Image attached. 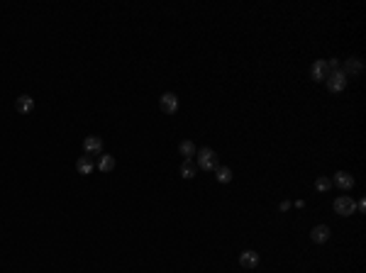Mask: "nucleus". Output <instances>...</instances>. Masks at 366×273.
<instances>
[{"label":"nucleus","instance_id":"nucleus-4","mask_svg":"<svg viewBox=\"0 0 366 273\" xmlns=\"http://www.w3.org/2000/svg\"><path fill=\"white\" fill-rule=\"evenodd\" d=\"M347 81H349V78H347L342 71L337 68V71H332V73H330V78H327L325 83H327V90H330V93H342L344 88H347Z\"/></svg>","mask_w":366,"mask_h":273},{"label":"nucleus","instance_id":"nucleus-2","mask_svg":"<svg viewBox=\"0 0 366 273\" xmlns=\"http://www.w3.org/2000/svg\"><path fill=\"white\" fill-rule=\"evenodd\" d=\"M196 159H198V168H203V171H217V168H220V156H217L215 149H210V146L198 149V152H196Z\"/></svg>","mask_w":366,"mask_h":273},{"label":"nucleus","instance_id":"nucleus-1","mask_svg":"<svg viewBox=\"0 0 366 273\" xmlns=\"http://www.w3.org/2000/svg\"><path fill=\"white\" fill-rule=\"evenodd\" d=\"M339 64H337V59H320V61H315L310 68V78L312 81H327L332 71H337Z\"/></svg>","mask_w":366,"mask_h":273},{"label":"nucleus","instance_id":"nucleus-13","mask_svg":"<svg viewBox=\"0 0 366 273\" xmlns=\"http://www.w3.org/2000/svg\"><path fill=\"white\" fill-rule=\"evenodd\" d=\"M112 168H115V156H112V154H103V156L98 159V171L110 173Z\"/></svg>","mask_w":366,"mask_h":273},{"label":"nucleus","instance_id":"nucleus-18","mask_svg":"<svg viewBox=\"0 0 366 273\" xmlns=\"http://www.w3.org/2000/svg\"><path fill=\"white\" fill-rule=\"evenodd\" d=\"M356 210H359V212H364V210H366V203H364V200H359V203H356Z\"/></svg>","mask_w":366,"mask_h":273},{"label":"nucleus","instance_id":"nucleus-7","mask_svg":"<svg viewBox=\"0 0 366 273\" xmlns=\"http://www.w3.org/2000/svg\"><path fill=\"white\" fill-rule=\"evenodd\" d=\"M83 152L88 154V156H98V154L103 152V139L95 137V134L86 137V139H83Z\"/></svg>","mask_w":366,"mask_h":273},{"label":"nucleus","instance_id":"nucleus-12","mask_svg":"<svg viewBox=\"0 0 366 273\" xmlns=\"http://www.w3.org/2000/svg\"><path fill=\"white\" fill-rule=\"evenodd\" d=\"M15 108H17V112L27 115V112H32L34 110V98L32 95H20V98L15 100Z\"/></svg>","mask_w":366,"mask_h":273},{"label":"nucleus","instance_id":"nucleus-17","mask_svg":"<svg viewBox=\"0 0 366 273\" xmlns=\"http://www.w3.org/2000/svg\"><path fill=\"white\" fill-rule=\"evenodd\" d=\"M178 171H181L183 178H196V164H193V161H183Z\"/></svg>","mask_w":366,"mask_h":273},{"label":"nucleus","instance_id":"nucleus-15","mask_svg":"<svg viewBox=\"0 0 366 273\" xmlns=\"http://www.w3.org/2000/svg\"><path fill=\"white\" fill-rule=\"evenodd\" d=\"M215 178H217L220 183H230V181H232V168H227V166H220V168L215 171Z\"/></svg>","mask_w":366,"mask_h":273},{"label":"nucleus","instance_id":"nucleus-5","mask_svg":"<svg viewBox=\"0 0 366 273\" xmlns=\"http://www.w3.org/2000/svg\"><path fill=\"white\" fill-rule=\"evenodd\" d=\"M159 108H161V112H166V115H174V112L178 110L176 93H164V95L159 98Z\"/></svg>","mask_w":366,"mask_h":273},{"label":"nucleus","instance_id":"nucleus-11","mask_svg":"<svg viewBox=\"0 0 366 273\" xmlns=\"http://www.w3.org/2000/svg\"><path fill=\"white\" fill-rule=\"evenodd\" d=\"M76 168H78V173H83V176H88V173H93L95 171V161H93V156H78V161H76Z\"/></svg>","mask_w":366,"mask_h":273},{"label":"nucleus","instance_id":"nucleus-10","mask_svg":"<svg viewBox=\"0 0 366 273\" xmlns=\"http://www.w3.org/2000/svg\"><path fill=\"white\" fill-rule=\"evenodd\" d=\"M239 266L242 268H256L259 266V254L254 249H247V252L239 254Z\"/></svg>","mask_w":366,"mask_h":273},{"label":"nucleus","instance_id":"nucleus-3","mask_svg":"<svg viewBox=\"0 0 366 273\" xmlns=\"http://www.w3.org/2000/svg\"><path fill=\"white\" fill-rule=\"evenodd\" d=\"M334 212H337L339 217H352L356 212V203L349 195H339L334 200Z\"/></svg>","mask_w":366,"mask_h":273},{"label":"nucleus","instance_id":"nucleus-9","mask_svg":"<svg viewBox=\"0 0 366 273\" xmlns=\"http://www.w3.org/2000/svg\"><path fill=\"white\" fill-rule=\"evenodd\" d=\"M334 186L339 190H352L354 188V176L347 173V171H337L334 173Z\"/></svg>","mask_w":366,"mask_h":273},{"label":"nucleus","instance_id":"nucleus-16","mask_svg":"<svg viewBox=\"0 0 366 273\" xmlns=\"http://www.w3.org/2000/svg\"><path fill=\"white\" fill-rule=\"evenodd\" d=\"M332 188V178H327V176H320L318 181H315V190L318 193H327Z\"/></svg>","mask_w":366,"mask_h":273},{"label":"nucleus","instance_id":"nucleus-6","mask_svg":"<svg viewBox=\"0 0 366 273\" xmlns=\"http://www.w3.org/2000/svg\"><path fill=\"white\" fill-rule=\"evenodd\" d=\"M344 76L349 78V76H359L361 71H364V64H361V59H356V56H352V59H347L344 61V66L339 68Z\"/></svg>","mask_w":366,"mask_h":273},{"label":"nucleus","instance_id":"nucleus-14","mask_svg":"<svg viewBox=\"0 0 366 273\" xmlns=\"http://www.w3.org/2000/svg\"><path fill=\"white\" fill-rule=\"evenodd\" d=\"M178 152H181V156H186V161H190V156H196V144L186 139V142L178 144Z\"/></svg>","mask_w":366,"mask_h":273},{"label":"nucleus","instance_id":"nucleus-8","mask_svg":"<svg viewBox=\"0 0 366 273\" xmlns=\"http://www.w3.org/2000/svg\"><path fill=\"white\" fill-rule=\"evenodd\" d=\"M330 237H332V230H330L327 225H318V227H312V232H310L312 244H325Z\"/></svg>","mask_w":366,"mask_h":273}]
</instances>
